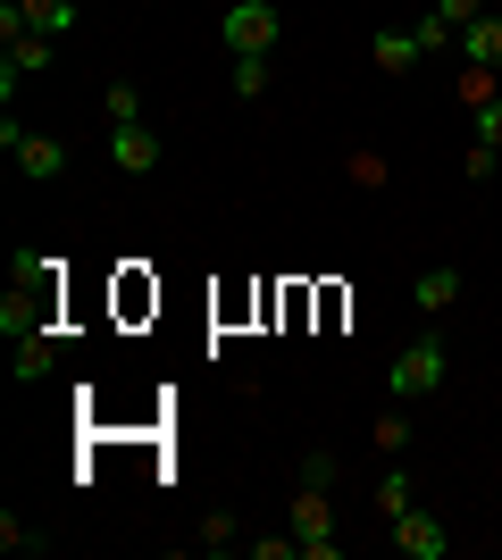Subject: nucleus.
<instances>
[{
    "label": "nucleus",
    "instance_id": "1",
    "mask_svg": "<svg viewBox=\"0 0 502 560\" xmlns=\"http://www.w3.org/2000/svg\"><path fill=\"white\" fill-rule=\"evenodd\" d=\"M444 376H453V360H444V343L435 335H419V343L385 369V394L394 401H428V394H444Z\"/></svg>",
    "mask_w": 502,
    "mask_h": 560
},
{
    "label": "nucleus",
    "instance_id": "2",
    "mask_svg": "<svg viewBox=\"0 0 502 560\" xmlns=\"http://www.w3.org/2000/svg\"><path fill=\"white\" fill-rule=\"evenodd\" d=\"M277 0H235V9H226V18H218V43L235 50V59H260L268 43H277Z\"/></svg>",
    "mask_w": 502,
    "mask_h": 560
},
{
    "label": "nucleus",
    "instance_id": "3",
    "mask_svg": "<svg viewBox=\"0 0 502 560\" xmlns=\"http://www.w3.org/2000/svg\"><path fill=\"white\" fill-rule=\"evenodd\" d=\"M0 142H9V160H17L25 176H34V185H59V176H68V151H59V142H50V135H25L17 117L0 126Z\"/></svg>",
    "mask_w": 502,
    "mask_h": 560
},
{
    "label": "nucleus",
    "instance_id": "4",
    "mask_svg": "<svg viewBox=\"0 0 502 560\" xmlns=\"http://www.w3.org/2000/svg\"><path fill=\"white\" fill-rule=\"evenodd\" d=\"M293 536H302V560H335L343 544H335V518H327V493L302 486L293 493Z\"/></svg>",
    "mask_w": 502,
    "mask_h": 560
},
{
    "label": "nucleus",
    "instance_id": "5",
    "mask_svg": "<svg viewBox=\"0 0 502 560\" xmlns=\"http://www.w3.org/2000/svg\"><path fill=\"white\" fill-rule=\"evenodd\" d=\"M394 552H402V560H444V552H453V536H444V518H435V511L410 502V511L394 518Z\"/></svg>",
    "mask_w": 502,
    "mask_h": 560
},
{
    "label": "nucleus",
    "instance_id": "6",
    "mask_svg": "<svg viewBox=\"0 0 502 560\" xmlns=\"http://www.w3.org/2000/svg\"><path fill=\"white\" fill-rule=\"evenodd\" d=\"M109 160H118L126 176H151V167H160V135H151L143 117H135V126H109Z\"/></svg>",
    "mask_w": 502,
    "mask_h": 560
},
{
    "label": "nucleus",
    "instance_id": "7",
    "mask_svg": "<svg viewBox=\"0 0 502 560\" xmlns=\"http://www.w3.org/2000/svg\"><path fill=\"white\" fill-rule=\"evenodd\" d=\"M419 59H428V50H419V34H402V25H385L377 43H369V68L377 75H410Z\"/></svg>",
    "mask_w": 502,
    "mask_h": 560
},
{
    "label": "nucleus",
    "instance_id": "8",
    "mask_svg": "<svg viewBox=\"0 0 502 560\" xmlns=\"http://www.w3.org/2000/svg\"><path fill=\"white\" fill-rule=\"evenodd\" d=\"M410 293H419V310H428V318H444V310H460V268H419V284H410Z\"/></svg>",
    "mask_w": 502,
    "mask_h": 560
},
{
    "label": "nucleus",
    "instance_id": "9",
    "mask_svg": "<svg viewBox=\"0 0 502 560\" xmlns=\"http://www.w3.org/2000/svg\"><path fill=\"white\" fill-rule=\"evenodd\" d=\"M50 360H59V335H50V327L17 335V376H25V385H43V376H50Z\"/></svg>",
    "mask_w": 502,
    "mask_h": 560
},
{
    "label": "nucleus",
    "instance_id": "10",
    "mask_svg": "<svg viewBox=\"0 0 502 560\" xmlns=\"http://www.w3.org/2000/svg\"><path fill=\"white\" fill-rule=\"evenodd\" d=\"M460 59H478V68H502V18L460 25Z\"/></svg>",
    "mask_w": 502,
    "mask_h": 560
},
{
    "label": "nucleus",
    "instance_id": "11",
    "mask_svg": "<svg viewBox=\"0 0 502 560\" xmlns=\"http://www.w3.org/2000/svg\"><path fill=\"white\" fill-rule=\"evenodd\" d=\"M25 25L59 43V34H68V25H75V0H25Z\"/></svg>",
    "mask_w": 502,
    "mask_h": 560
},
{
    "label": "nucleus",
    "instance_id": "12",
    "mask_svg": "<svg viewBox=\"0 0 502 560\" xmlns=\"http://www.w3.org/2000/svg\"><path fill=\"white\" fill-rule=\"evenodd\" d=\"M460 101H469V109L502 101V68H478V59H469V68H460Z\"/></svg>",
    "mask_w": 502,
    "mask_h": 560
},
{
    "label": "nucleus",
    "instance_id": "13",
    "mask_svg": "<svg viewBox=\"0 0 502 560\" xmlns=\"http://www.w3.org/2000/svg\"><path fill=\"white\" fill-rule=\"evenodd\" d=\"M369 444H377L385 460H402V452H410V419H402V410H385V419L369 427Z\"/></svg>",
    "mask_w": 502,
    "mask_h": 560
},
{
    "label": "nucleus",
    "instance_id": "14",
    "mask_svg": "<svg viewBox=\"0 0 502 560\" xmlns=\"http://www.w3.org/2000/svg\"><path fill=\"white\" fill-rule=\"evenodd\" d=\"M410 511V468H385L377 477V518H402Z\"/></svg>",
    "mask_w": 502,
    "mask_h": 560
},
{
    "label": "nucleus",
    "instance_id": "15",
    "mask_svg": "<svg viewBox=\"0 0 502 560\" xmlns=\"http://www.w3.org/2000/svg\"><path fill=\"white\" fill-rule=\"evenodd\" d=\"M410 34H419V50H428V59H435V50H460V25H453V18H435V9L410 25Z\"/></svg>",
    "mask_w": 502,
    "mask_h": 560
},
{
    "label": "nucleus",
    "instance_id": "16",
    "mask_svg": "<svg viewBox=\"0 0 502 560\" xmlns=\"http://www.w3.org/2000/svg\"><path fill=\"white\" fill-rule=\"evenodd\" d=\"M0 552H25V560H34V552H43V536H34L17 511H0Z\"/></svg>",
    "mask_w": 502,
    "mask_h": 560
},
{
    "label": "nucleus",
    "instance_id": "17",
    "mask_svg": "<svg viewBox=\"0 0 502 560\" xmlns=\"http://www.w3.org/2000/svg\"><path fill=\"white\" fill-rule=\"evenodd\" d=\"M101 109H109V126H135V117H143V93H135V84H109Z\"/></svg>",
    "mask_w": 502,
    "mask_h": 560
},
{
    "label": "nucleus",
    "instance_id": "18",
    "mask_svg": "<svg viewBox=\"0 0 502 560\" xmlns=\"http://www.w3.org/2000/svg\"><path fill=\"white\" fill-rule=\"evenodd\" d=\"M235 93H243V101L268 93V50H260V59H235Z\"/></svg>",
    "mask_w": 502,
    "mask_h": 560
},
{
    "label": "nucleus",
    "instance_id": "19",
    "mask_svg": "<svg viewBox=\"0 0 502 560\" xmlns=\"http://www.w3.org/2000/svg\"><path fill=\"white\" fill-rule=\"evenodd\" d=\"M335 477H343V460H335V452H311V460H302V486L335 493Z\"/></svg>",
    "mask_w": 502,
    "mask_h": 560
},
{
    "label": "nucleus",
    "instance_id": "20",
    "mask_svg": "<svg viewBox=\"0 0 502 560\" xmlns=\"http://www.w3.org/2000/svg\"><path fill=\"white\" fill-rule=\"evenodd\" d=\"M469 176H478V185H494V176H502V151H494V142H469Z\"/></svg>",
    "mask_w": 502,
    "mask_h": 560
},
{
    "label": "nucleus",
    "instance_id": "21",
    "mask_svg": "<svg viewBox=\"0 0 502 560\" xmlns=\"http://www.w3.org/2000/svg\"><path fill=\"white\" fill-rule=\"evenodd\" d=\"M352 185H360V192L385 185V160H377V151H352Z\"/></svg>",
    "mask_w": 502,
    "mask_h": 560
},
{
    "label": "nucleus",
    "instance_id": "22",
    "mask_svg": "<svg viewBox=\"0 0 502 560\" xmlns=\"http://www.w3.org/2000/svg\"><path fill=\"white\" fill-rule=\"evenodd\" d=\"M201 544H210V552H226V544H235V518L210 511V518H201Z\"/></svg>",
    "mask_w": 502,
    "mask_h": 560
},
{
    "label": "nucleus",
    "instance_id": "23",
    "mask_svg": "<svg viewBox=\"0 0 502 560\" xmlns=\"http://www.w3.org/2000/svg\"><path fill=\"white\" fill-rule=\"evenodd\" d=\"M435 18H453V25H478V18H486V0H435Z\"/></svg>",
    "mask_w": 502,
    "mask_h": 560
},
{
    "label": "nucleus",
    "instance_id": "24",
    "mask_svg": "<svg viewBox=\"0 0 502 560\" xmlns=\"http://www.w3.org/2000/svg\"><path fill=\"white\" fill-rule=\"evenodd\" d=\"M478 135H486V142L502 151V101H486V109H478Z\"/></svg>",
    "mask_w": 502,
    "mask_h": 560
}]
</instances>
